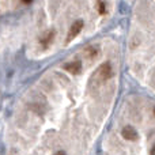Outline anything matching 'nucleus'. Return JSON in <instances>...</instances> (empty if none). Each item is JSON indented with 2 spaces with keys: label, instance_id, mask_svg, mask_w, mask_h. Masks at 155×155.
Masks as SVG:
<instances>
[{
  "label": "nucleus",
  "instance_id": "nucleus-1",
  "mask_svg": "<svg viewBox=\"0 0 155 155\" xmlns=\"http://www.w3.org/2000/svg\"><path fill=\"white\" fill-rule=\"evenodd\" d=\"M82 29H83V22H82V21H76L75 23L71 26L70 33H68V37H67V41H68V42H70L71 40H74V38H75L76 35L79 34L80 31H82Z\"/></svg>",
  "mask_w": 155,
  "mask_h": 155
},
{
  "label": "nucleus",
  "instance_id": "nucleus-10",
  "mask_svg": "<svg viewBox=\"0 0 155 155\" xmlns=\"http://www.w3.org/2000/svg\"><path fill=\"white\" fill-rule=\"evenodd\" d=\"M154 113H155V109H154Z\"/></svg>",
  "mask_w": 155,
  "mask_h": 155
},
{
  "label": "nucleus",
  "instance_id": "nucleus-9",
  "mask_svg": "<svg viewBox=\"0 0 155 155\" xmlns=\"http://www.w3.org/2000/svg\"><path fill=\"white\" fill-rule=\"evenodd\" d=\"M23 2H25V3H30V2H31V0H23Z\"/></svg>",
  "mask_w": 155,
  "mask_h": 155
},
{
  "label": "nucleus",
  "instance_id": "nucleus-6",
  "mask_svg": "<svg viewBox=\"0 0 155 155\" xmlns=\"http://www.w3.org/2000/svg\"><path fill=\"white\" fill-rule=\"evenodd\" d=\"M87 56L88 57H94V56H95V54H97V51H95V49H87Z\"/></svg>",
  "mask_w": 155,
  "mask_h": 155
},
{
  "label": "nucleus",
  "instance_id": "nucleus-8",
  "mask_svg": "<svg viewBox=\"0 0 155 155\" xmlns=\"http://www.w3.org/2000/svg\"><path fill=\"white\" fill-rule=\"evenodd\" d=\"M54 155H65V153H64V151H57Z\"/></svg>",
  "mask_w": 155,
  "mask_h": 155
},
{
  "label": "nucleus",
  "instance_id": "nucleus-2",
  "mask_svg": "<svg viewBox=\"0 0 155 155\" xmlns=\"http://www.w3.org/2000/svg\"><path fill=\"white\" fill-rule=\"evenodd\" d=\"M64 70H67L71 74H79L82 71V63L80 61H72L64 65Z\"/></svg>",
  "mask_w": 155,
  "mask_h": 155
},
{
  "label": "nucleus",
  "instance_id": "nucleus-5",
  "mask_svg": "<svg viewBox=\"0 0 155 155\" xmlns=\"http://www.w3.org/2000/svg\"><path fill=\"white\" fill-rule=\"evenodd\" d=\"M52 37H53V33L51 31V33H48V34H46L45 37L42 38V40H41V44H42L44 48H46V46H48L49 44L52 42Z\"/></svg>",
  "mask_w": 155,
  "mask_h": 155
},
{
  "label": "nucleus",
  "instance_id": "nucleus-7",
  "mask_svg": "<svg viewBox=\"0 0 155 155\" xmlns=\"http://www.w3.org/2000/svg\"><path fill=\"white\" fill-rule=\"evenodd\" d=\"M99 14H105V3L104 2H99Z\"/></svg>",
  "mask_w": 155,
  "mask_h": 155
},
{
  "label": "nucleus",
  "instance_id": "nucleus-4",
  "mask_svg": "<svg viewBox=\"0 0 155 155\" xmlns=\"http://www.w3.org/2000/svg\"><path fill=\"white\" fill-rule=\"evenodd\" d=\"M112 75H113V70H112L110 63H105L101 67V78L102 79H109Z\"/></svg>",
  "mask_w": 155,
  "mask_h": 155
},
{
  "label": "nucleus",
  "instance_id": "nucleus-3",
  "mask_svg": "<svg viewBox=\"0 0 155 155\" xmlns=\"http://www.w3.org/2000/svg\"><path fill=\"white\" fill-rule=\"evenodd\" d=\"M121 134H123V137H125L127 140H135L136 139V136H137L136 131H135L132 127H125Z\"/></svg>",
  "mask_w": 155,
  "mask_h": 155
}]
</instances>
